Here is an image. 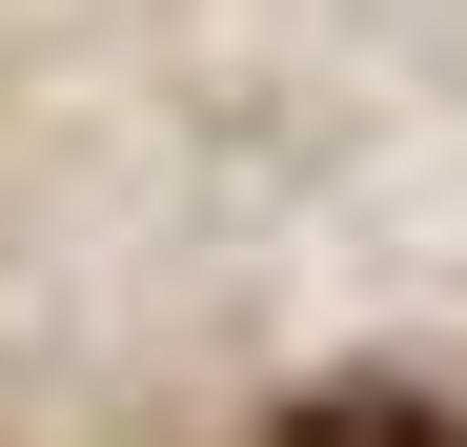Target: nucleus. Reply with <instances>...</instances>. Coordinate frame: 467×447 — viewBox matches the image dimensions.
I'll return each instance as SVG.
<instances>
[{
	"label": "nucleus",
	"mask_w": 467,
	"mask_h": 447,
	"mask_svg": "<svg viewBox=\"0 0 467 447\" xmlns=\"http://www.w3.org/2000/svg\"><path fill=\"white\" fill-rule=\"evenodd\" d=\"M285 447H467V427L407 407V387H326V407H285Z\"/></svg>",
	"instance_id": "1"
}]
</instances>
